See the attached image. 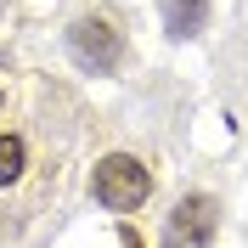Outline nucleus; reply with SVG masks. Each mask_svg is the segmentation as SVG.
I'll list each match as a JSON object with an SVG mask.
<instances>
[{"instance_id":"obj_1","label":"nucleus","mask_w":248,"mask_h":248,"mask_svg":"<svg viewBox=\"0 0 248 248\" xmlns=\"http://www.w3.org/2000/svg\"><path fill=\"white\" fill-rule=\"evenodd\" d=\"M91 192L102 209H113V215H130V209H141L147 203V192H153V175H147V164L130 153H108L102 164H96L91 175Z\"/></svg>"},{"instance_id":"obj_2","label":"nucleus","mask_w":248,"mask_h":248,"mask_svg":"<svg viewBox=\"0 0 248 248\" xmlns=\"http://www.w3.org/2000/svg\"><path fill=\"white\" fill-rule=\"evenodd\" d=\"M68 51L91 74H113L124 62V40H119V29H113L108 17H79L74 29H68Z\"/></svg>"},{"instance_id":"obj_5","label":"nucleus","mask_w":248,"mask_h":248,"mask_svg":"<svg viewBox=\"0 0 248 248\" xmlns=\"http://www.w3.org/2000/svg\"><path fill=\"white\" fill-rule=\"evenodd\" d=\"M23 175V141L17 136H0V186H12Z\"/></svg>"},{"instance_id":"obj_3","label":"nucleus","mask_w":248,"mask_h":248,"mask_svg":"<svg viewBox=\"0 0 248 248\" xmlns=\"http://www.w3.org/2000/svg\"><path fill=\"white\" fill-rule=\"evenodd\" d=\"M215 226H220V203L203 198V192H192V198L175 203L170 226H164V243H175V248H181V243H209Z\"/></svg>"},{"instance_id":"obj_4","label":"nucleus","mask_w":248,"mask_h":248,"mask_svg":"<svg viewBox=\"0 0 248 248\" xmlns=\"http://www.w3.org/2000/svg\"><path fill=\"white\" fill-rule=\"evenodd\" d=\"M164 23H170L175 40L198 34L203 23H209V0H164Z\"/></svg>"}]
</instances>
